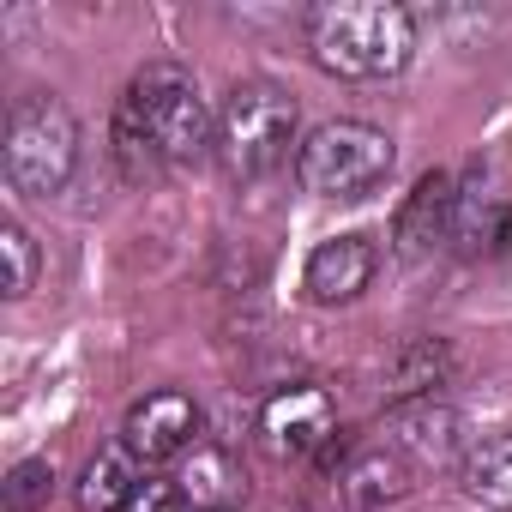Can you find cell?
Segmentation results:
<instances>
[{
	"instance_id": "ac0fdd59",
	"label": "cell",
	"mask_w": 512,
	"mask_h": 512,
	"mask_svg": "<svg viewBox=\"0 0 512 512\" xmlns=\"http://www.w3.org/2000/svg\"><path fill=\"white\" fill-rule=\"evenodd\" d=\"M181 482H139L133 488V500H127V512H181Z\"/></svg>"
},
{
	"instance_id": "7a4b0ae2",
	"label": "cell",
	"mask_w": 512,
	"mask_h": 512,
	"mask_svg": "<svg viewBox=\"0 0 512 512\" xmlns=\"http://www.w3.org/2000/svg\"><path fill=\"white\" fill-rule=\"evenodd\" d=\"M115 127H127L139 145H151L157 163H193L217 145V115L205 109L193 73L175 61H151L145 73H133Z\"/></svg>"
},
{
	"instance_id": "2e32d148",
	"label": "cell",
	"mask_w": 512,
	"mask_h": 512,
	"mask_svg": "<svg viewBox=\"0 0 512 512\" xmlns=\"http://www.w3.org/2000/svg\"><path fill=\"white\" fill-rule=\"evenodd\" d=\"M31 284H37V247L25 235V223L7 217L0 223V290L19 302V296H31Z\"/></svg>"
},
{
	"instance_id": "9c48e42d",
	"label": "cell",
	"mask_w": 512,
	"mask_h": 512,
	"mask_svg": "<svg viewBox=\"0 0 512 512\" xmlns=\"http://www.w3.org/2000/svg\"><path fill=\"white\" fill-rule=\"evenodd\" d=\"M380 272V247L368 235H332L308 253V272H302V290L308 302L320 308H338V302H356Z\"/></svg>"
},
{
	"instance_id": "5b68a950",
	"label": "cell",
	"mask_w": 512,
	"mask_h": 512,
	"mask_svg": "<svg viewBox=\"0 0 512 512\" xmlns=\"http://www.w3.org/2000/svg\"><path fill=\"white\" fill-rule=\"evenodd\" d=\"M392 157L398 151H392V139L380 127H368V121H326L296 151V175L320 199H362L368 187H380L392 175Z\"/></svg>"
},
{
	"instance_id": "6da1fadb",
	"label": "cell",
	"mask_w": 512,
	"mask_h": 512,
	"mask_svg": "<svg viewBox=\"0 0 512 512\" xmlns=\"http://www.w3.org/2000/svg\"><path fill=\"white\" fill-rule=\"evenodd\" d=\"M308 49L338 79H392L416 55V25L392 0H332L308 13Z\"/></svg>"
},
{
	"instance_id": "e0dca14e",
	"label": "cell",
	"mask_w": 512,
	"mask_h": 512,
	"mask_svg": "<svg viewBox=\"0 0 512 512\" xmlns=\"http://www.w3.org/2000/svg\"><path fill=\"white\" fill-rule=\"evenodd\" d=\"M49 482H55V470H49L43 458L19 464V470L7 476V512H37V506L49 500Z\"/></svg>"
},
{
	"instance_id": "30bf717a",
	"label": "cell",
	"mask_w": 512,
	"mask_h": 512,
	"mask_svg": "<svg viewBox=\"0 0 512 512\" xmlns=\"http://www.w3.org/2000/svg\"><path fill=\"white\" fill-rule=\"evenodd\" d=\"M452 211H458V181L446 175V169H428L416 187H410V199H404V211H398V223H392V241H398V253L416 266V260H428V253H440L446 241H452Z\"/></svg>"
},
{
	"instance_id": "8992f818",
	"label": "cell",
	"mask_w": 512,
	"mask_h": 512,
	"mask_svg": "<svg viewBox=\"0 0 512 512\" xmlns=\"http://www.w3.org/2000/svg\"><path fill=\"white\" fill-rule=\"evenodd\" d=\"M386 446L404 452V458H416V464H434L440 470V464H464L470 458V428H464V416L452 404L416 398V404H398L386 416Z\"/></svg>"
},
{
	"instance_id": "3957f363",
	"label": "cell",
	"mask_w": 512,
	"mask_h": 512,
	"mask_svg": "<svg viewBox=\"0 0 512 512\" xmlns=\"http://www.w3.org/2000/svg\"><path fill=\"white\" fill-rule=\"evenodd\" d=\"M0 163H7V181L19 193H61L73 163H79V121L61 97L37 91V97H19L7 109V139H0Z\"/></svg>"
},
{
	"instance_id": "8fae6325",
	"label": "cell",
	"mask_w": 512,
	"mask_h": 512,
	"mask_svg": "<svg viewBox=\"0 0 512 512\" xmlns=\"http://www.w3.org/2000/svg\"><path fill=\"white\" fill-rule=\"evenodd\" d=\"M338 488H344V506H350V512H380V506L404 500L416 482H410V458H404V452L374 446V452H356V458L344 464Z\"/></svg>"
},
{
	"instance_id": "9a60e30c",
	"label": "cell",
	"mask_w": 512,
	"mask_h": 512,
	"mask_svg": "<svg viewBox=\"0 0 512 512\" xmlns=\"http://www.w3.org/2000/svg\"><path fill=\"white\" fill-rule=\"evenodd\" d=\"M235 488H241V476H235L229 452L193 446V458H187V470H181V494H187L199 512H223V500H229Z\"/></svg>"
},
{
	"instance_id": "52a82bcc",
	"label": "cell",
	"mask_w": 512,
	"mask_h": 512,
	"mask_svg": "<svg viewBox=\"0 0 512 512\" xmlns=\"http://www.w3.org/2000/svg\"><path fill=\"white\" fill-rule=\"evenodd\" d=\"M193 434H199V404L187 392H151L121 422V446L139 464H169V458L193 452Z\"/></svg>"
},
{
	"instance_id": "5bb4252c",
	"label": "cell",
	"mask_w": 512,
	"mask_h": 512,
	"mask_svg": "<svg viewBox=\"0 0 512 512\" xmlns=\"http://www.w3.org/2000/svg\"><path fill=\"white\" fill-rule=\"evenodd\" d=\"M458 482L476 506L512 512V434H494V440L470 446V458L458 464Z\"/></svg>"
},
{
	"instance_id": "7c38bea8",
	"label": "cell",
	"mask_w": 512,
	"mask_h": 512,
	"mask_svg": "<svg viewBox=\"0 0 512 512\" xmlns=\"http://www.w3.org/2000/svg\"><path fill=\"white\" fill-rule=\"evenodd\" d=\"M452 374V344L446 338H410L392 362H386V392L398 404H416V398H434V386H446Z\"/></svg>"
},
{
	"instance_id": "ba28073f",
	"label": "cell",
	"mask_w": 512,
	"mask_h": 512,
	"mask_svg": "<svg viewBox=\"0 0 512 512\" xmlns=\"http://www.w3.org/2000/svg\"><path fill=\"white\" fill-rule=\"evenodd\" d=\"M332 440V398L320 386H284L260 410V446L272 458H308Z\"/></svg>"
},
{
	"instance_id": "277c9868",
	"label": "cell",
	"mask_w": 512,
	"mask_h": 512,
	"mask_svg": "<svg viewBox=\"0 0 512 512\" xmlns=\"http://www.w3.org/2000/svg\"><path fill=\"white\" fill-rule=\"evenodd\" d=\"M296 145V103L290 91L266 85V79H247L223 97L217 109V157L235 181H253V175H266L290 157Z\"/></svg>"
},
{
	"instance_id": "4fadbf2b",
	"label": "cell",
	"mask_w": 512,
	"mask_h": 512,
	"mask_svg": "<svg viewBox=\"0 0 512 512\" xmlns=\"http://www.w3.org/2000/svg\"><path fill=\"white\" fill-rule=\"evenodd\" d=\"M133 488H139V458L127 446H103L79 476V512H127Z\"/></svg>"
}]
</instances>
